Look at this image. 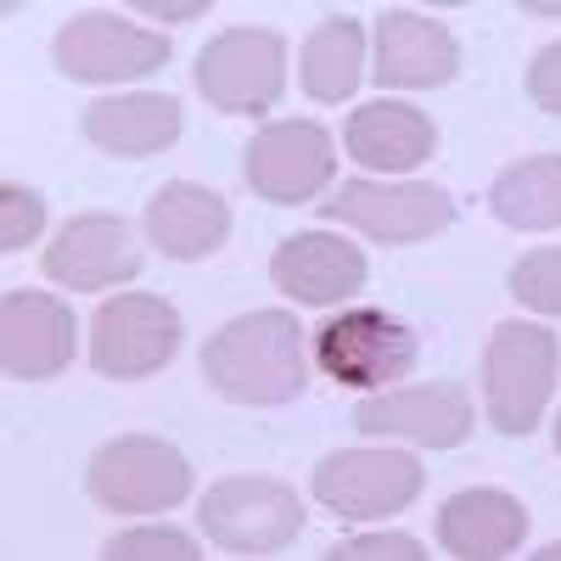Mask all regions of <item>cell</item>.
Here are the masks:
<instances>
[{"mask_svg": "<svg viewBox=\"0 0 561 561\" xmlns=\"http://www.w3.org/2000/svg\"><path fill=\"white\" fill-rule=\"evenodd\" d=\"M203 377L230 404H293L309 388L304 325L287 309H253L203 343Z\"/></svg>", "mask_w": 561, "mask_h": 561, "instance_id": "obj_1", "label": "cell"}, {"mask_svg": "<svg viewBox=\"0 0 561 561\" xmlns=\"http://www.w3.org/2000/svg\"><path fill=\"white\" fill-rule=\"evenodd\" d=\"M561 370V343L550 325H494L489 354H483V410L494 421V433L528 438L539 427V415L556 393Z\"/></svg>", "mask_w": 561, "mask_h": 561, "instance_id": "obj_2", "label": "cell"}, {"mask_svg": "<svg viewBox=\"0 0 561 561\" xmlns=\"http://www.w3.org/2000/svg\"><path fill=\"white\" fill-rule=\"evenodd\" d=\"M309 359L337 388L382 393L388 382H399V377L415 370L421 343H415L410 325L399 314H388V309H343L337 320H325L320 332L309 337Z\"/></svg>", "mask_w": 561, "mask_h": 561, "instance_id": "obj_3", "label": "cell"}, {"mask_svg": "<svg viewBox=\"0 0 561 561\" xmlns=\"http://www.w3.org/2000/svg\"><path fill=\"white\" fill-rule=\"evenodd\" d=\"M84 489L102 511H118V517H152V511H174L192 494V460H185L174 444L129 433L113 438L90 455Z\"/></svg>", "mask_w": 561, "mask_h": 561, "instance_id": "obj_4", "label": "cell"}, {"mask_svg": "<svg viewBox=\"0 0 561 561\" xmlns=\"http://www.w3.org/2000/svg\"><path fill=\"white\" fill-rule=\"evenodd\" d=\"M192 79L208 107L259 118L280 102V84H287V39L275 28H225L203 45Z\"/></svg>", "mask_w": 561, "mask_h": 561, "instance_id": "obj_5", "label": "cell"}, {"mask_svg": "<svg viewBox=\"0 0 561 561\" xmlns=\"http://www.w3.org/2000/svg\"><path fill=\"white\" fill-rule=\"evenodd\" d=\"M197 517L230 556H275L304 534V500L275 478H225L203 494Z\"/></svg>", "mask_w": 561, "mask_h": 561, "instance_id": "obj_6", "label": "cell"}, {"mask_svg": "<svg viewBox=\"0 0 561 561\" xmlns=\"http://www.w3.org/2000/svg\"><path fill=\"white\" fill-rule=\"evenodd\" d=\"M185 337L180 309L158 293H118L90 320V365L113 382H140L174 359Z\"/></svg>", "mask_w": 561, "mask_h": 561, "instance_id": "obj_7", "label": "cell"}, {"mask_svg": "<svg viewBox=\"0 0 561 561\" xmlns=\"http://www.w3.org/2000/svg\"><path fill=\"white\" fill-rule=\"evenodd\" d=\"M325 219L337 225H354L365 237H377L388 248H410V242H433L455 225V197L444 185H427V180H399V185H382V180H343L337 197L320 203Z\"/></svg>", "mask_w": 561, "mask_h": 561, "instance_id": "obj_8", "label": "cell"}, {"mask_svg": "<svg viewBox=\"0 0 561 561\" xmlns=\"http://www.w3.org/2000/svg\"><path fill=\"white\" fill-rule=\"evenodd\" d=\"M421 489H427L421 460L399 449H337L314 466V500L343 523H382L415 505Z\"/></svg>", "mask_w": 561, "mask_h": 561, "instance_id": "obj_9", "label": "cell"}, {"mask_svg": "<svg viewBox=\"0 0 561 561\" xmlns=\"http://www.w3.org/2000/svg\"><path fill=\"white\" fill-rule=\"evenodd\" d=\"M242 174H248V185L264 203L298 208V203H314V192L332 185L337 147H332V135H325L314 118H280V124H264L248 140Z\"/></svg>", "mask_w": 561, "mask_h": 561, "instance_id": "obj_10", "label": "cell"}, {"mask_svg": "<svg viewBox=\"0 0 561 561\" xmlns=\"http://www.w3.org/2000/svg\"><path fill=\"white\" fill-rule=\"evenodd\" d=\"M169 39L158 28H140L113 12H79L57 28V68L73 84H118V79H147L169 62Z\"/></svg>", "mask_w": 561, "mask_h": 561, "instance_id": "obj_11", "label": "cell"}, {"mask_svg": "<svg viewBox=\"0 0 561 561\" xmlns=\"http://www.w3.org/2000/svg\"><path fill=\"white\" fill-rule=\"evenodd\" d=\"M79 320L51 293H7L0 304V370L12 382H51L73 365Z\"/></svg>", "mask_w": 561, "mask_h": 561, "instance_id": "obj_12", "label": "cell"}, {"mask_svg": "<svg viewBox=\"0 0 561 561\" xmlns=\"http://www.w3.org/2000/svg\"><path fill=\"white\" fill-rule=\"evenodd\" d=\"M39 270L45 280H62L73 293H102L113 280L140 275V237L118 214H73L45 248Z\"/></svg>", "mask_w": 561, "mask_h": 561, "instance_id": "obj_13", "label": "cell"}, {"mask_svg": "<svg viewBox=\"0 0 561 561\" xmlns=\"http://www.w3.org/2000/svg\"><path fill=\"white\" fill-rule=\"evenodd\" d=\"M354 427L365 438H410L427 449H455L472 438V399L460 382H421L382 399H365L354 410Z\"/></svg>", "mask_w": 561, "mask_h": 561, "instance_id": "obj_14", "label": "cell"}, {"mask_svg": "<svg viewBox=\"0 0 561 561\" xmlns=\"http://www.w3.org/2000/svg\"><path fill=\"white\" fill-rule=\"evenodd\" d=\"M270 280L280 293H287L293 304L304 309H332V304H348L365 293L370 280V264L354 242L343 237H325V230H298V237H287L275 248L270 259Z\"/></svg>", "mask_w": 561, "mask_h": 561, "instance_id": "obj_15", "label": "cell"}, {"mask_svg": "<svg viewBox=\"0 0 561 561\" xmlns=\"http://www.w3.org/2000/svg\"><path fill=\"white\" fill-rule=\"evenodd\" d=\"M460 73V45L444 23L421 12L377 18V84L382 90H438Z\"/></svg>", "mask_w": 561, "mask_h": 561, "instance_id": "obj_16", "label": "cell"}, {"mask_svg": "<svg viewBox=\"0 0 561 561\" xmlns=\"http://www.w3.org/2000/svg\"><path fill=\"white\" fill-rule=\"evenodd\" d=\"M343 147L359 169L404 174L438 152V124L410 102H365L343 124Z\"/></svg>", "mask_w": 561, "mask_h": 561, "instance_id": "obj_17", "label": "cell"}, {"mask_svg": "<svg viewBox=\"0 0 561 561\" xmlns=\"http://www.w3.org/2000/svg\"><path fill=\"white\" fill-rule=\"evenodd\" d=\"M180 102L158 96V90H135V96H107V102H90L79 113V129L96 152L107 158H152L169 152L180 140Z\"/></svg>", "mask_w": 561, "mask_h": 561, "instance_id": "obj_18", "label": "cell"}, {"mask_svg": "<svg viewBox=\"0 0 561 561\" xmlns=\"http://www.w3.org/2000/svg\"><path fill=\"white\" fill-rule=\"evenodd\" d=\"M147 237L163 259H180V264L214 259L230 237V208H225L219 192H208V185L169 180L147 203Z\"/></svg>", "mask_w": 561, "mask_h": 561, "instance_id": "obj_19", "label": "cell"}, {"mask_svg": "<svg viewBox=\"0 0 561 561\" xmlns=\"http://www.w3.org/2000/svg\"><path fill=\"white\" fill-rule=\"evenodd\" d=\"M528 539V511L500 489H460L438 505V545L460 561H500Z\"/></svg>", "mask_w": 561, "mask_h": 561, "instance_id": "obj_20", "label": "cell"}, {"mask_svg": "<svg viewBox=\"0 0 561 561\" xmlns=\"http://www.w3.org/2000/svg\"><path fill=\"white\" fill-rule=\"evenodd\" d=\"M489 214L511 230H556L561 225V152L511 163L489 185Z\"/></svg>", "mask_w": 561, "mask_h": 561, "instance_id": "obj_21", "label": "cell"}, {"mask_svg": "<svg viewBox=\"0 0 561 561\" xmlns=\"http://www.w3.org/2000/svg\"><path fill=\"white\" fill-rule=\"evenodd\" d=\"M365 73V28L354 18H325L298 57V79L314 102H348Z\"/></svg>", "mask_w": 561, "mask_h": 561, "instance_id": "obj_22", "label": "cell"}, {"mask_svg": "<svg viewBox=\"0 0 561 561\" xmlns=\"http://www.w3.org/2000/svg\"><path fill=\"white\" fill-rule=\"evenodd\" d=\"M511 298L534 314L561 320V248H534L511 264Z\"/></svg>", "mask_w": 561, "mask_h": 561, "instance_id": "obj_23", "label": "cell"}, {"mask_svg": "<svg viewBox=\"0 0 561 561\" xmlns=\"http://www.w3.org/2000/svg\"><path fill=\"white\" fill-rule=\"evenodd\" d=\"M107 561H197L203 550L185 539L180 528H135V534H118L102 545Z\"/></svg>", "mask_w": 561, "mask_h": 561, "instance_id": "obj_24", "label": "cell"}, {"mask_svg": "<svg viewBox=\"0 0 561 561\" xmlns=\"http://www.w3.org/2000/svg\"><path fill=\"white\" fill-rule=\"evenodd\" d=\"M45 230V203L28 185H0V253H23Z\"/></svg>", "mask_w": 561, "mask_h": 561, "instance_id": "obj_25", "label": "cell"}, {"mask_svg": "<svg viewBox=\"0 0 561 561\" xmlns=\"http://www.w3.org/2000/svg\"><path fill=\"white\" fill-rule=\"evenodd\" d=\"M421 550L410 534H365V539H348L332 550V561H421Z\"/></svg>", "mask_w": 561, "mask_h": 561, "instance_id": "obj_26", "label": "cell"}, {"mask_svg": "<svg viewBox=\"0 0 561 561\" xmlns=\"http://www.w3.org/2000/svg\"><path fill=\"white\" fill-rule=\"evenodd\" d=\"M528 102L550 118H561V45H545V51L528 62Z\"/></svg>", "mask_w": 561, "mask_h": 561, "instance_id": "obj_27", "label": "cell"}, {"mask_svg": "<svg viewBox=\"0 0 561 561\" xmlns=\"http://www.w3.org/2000/svg\"><path fill=\"white\" fill-rule=\"evenodd\" d=\"M135 12H152V18H169V23H192L197 12H208V0H174V7H152V0H140Z\"/></svg>", "mask_w": 561, "mask_h": 561, "instance_id": "obj_28", "label": "cell"}, {"mask_svg": "<svg viewBox=\"0 0 561 561\" xmlns=\"http://www.w3.org/2000/svg\"><path fill=\"white\" fill-rule=\"evenodd\" d=\"M539 561H561V539H556L550 550H539Z\"/></svg>", "mask_w": 561, "mask_h": 561, "instance_id": "obj_29", "label": "cell"}, {"mask_svg": "<svg viewBox=\"0 0 561 561\" xmlns=\"http://www.w3.org/2000/svg\"><path fill=\"white\" fill-rule=\"evenodd\" d=\"M556 449H561V415H556Z\"/></svg>", "mask_w": 561, "mask_h": 561, "instance_id": "obj_30", "label": "cell"}]
</instances>
